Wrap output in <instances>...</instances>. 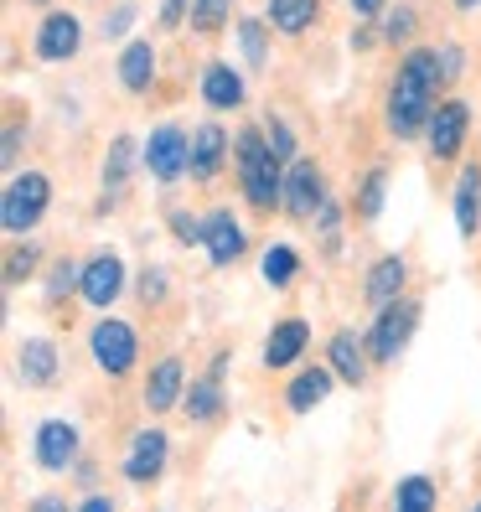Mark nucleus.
I'll list each match as a JSON object with an SVG mask.
<instances>
[{
	"instance_id": "1",
	"label": "nucleus",
	"mask_w": 481,
	"mask_h": 512,
	"mask_svg": "<svg viewBox=\"0 0 481 512\" xmlns=\"http://www.w3.org/2000/svg\"><path fill=\"white\" fill-rule=\"evenodd\" d=\"M435 83H440V52H409L399 78H394V94H388V130L399 140H409L430 125Z\"/></svg>"
},
{
	"instance_id": "2",
	"label": "nucleus",
	"mask_w": 481,
	"mask_h": 512,
	"mask_svg": "<svg viewBox=\"0 0 481 512\" xmlns=\"http://www.w3.org/2000/svg\"><path fill=\"white\" fill-rule=\"evenodd\" d=\"M238 176H244V197L259 213L285 202V176H280V156L269 145V135H254V130L238 135Z\"/></svg>"
},
{
	"instance_id": "3",
	"label": "nucleus",
	"mask_w": 481,
	"mask_h": 512,
	"mask_svg": "<svg viewBox=\"0 0 481 512\" xmlns=\"http://www.w3.org/2000/svg\"><path fill=\"white\" fill-rule=\"evenodd\" d=\"M47 202H52V182H47L42 171L11 176V187H6V207H0V223H6V233H26V228H37V223H42Z\"/></svg>"
},
{
	"instance_id": "4",
	"label": "nucleus",
	"mask_w": 481,
	"mask_h": 512,
	"mask_svg": "<svg viewBox=\"0 0 481 512\" xmlns=\"http://www.w3.org/2000/svg\"><path fill=\"white\" fill-rule=\"evenodd\" d=\"M94 363L109 373V378H125L130 368H135V331H130V321H114V316H104L99 326H94Z\"/></svg>"
},
{
	"instance_id": "5",
	"label": "nucleus",
	"mask_w": 481,
	"mask_h": 512,
	"mask_svg": "<svg viewBox=\"0 0 481 512\" xmlns=\"http://www.w3.org/2000/svg\"><path fill=\"white\" fill-rule=\"evenodd\" d=\"M145 171L156 176V182H176L182 171H192V145L176 125H161L145 145Z\"/></svg>"
},
{
	"instance_id": "6",
	"label": "nucleus",
	"mask_w": 481,
	"mask_h": 512,
	"mask_svg": "<svg viewBox=\"0 0 481 512\" xmlns=\"http://www.w3.org/2000/svg\"><path fill=\"white\" fill-rule=\"evenodd\" d=\"M414 326H419V306H409V300L383 306V316H378V326H373V357H378V363H394V357L409 347Z\"/></svg>"
},
{
	"instance_id": "7",
	"label": "nucleus",
	"mask_w": 481,
	"mask_h": 512,
	"mask_svg": "<svg viewBox=\"0 0 481 512\" xmlns=\"http://www.w3.org/2000/svg\"><path fill=\"white\" fill-rule=\"evenodd\" d=\"M32 450H37L42 471H68L73 456H78V430L68 425V419H47V425L37 430V440H32Z\"/></svg>"
},
{
	"instance_id": "8",
	"label": "nucleus",
	"mask_w": 481,
	"mask_h": 512,
	"mask_svg": "<svg viewBox=\"0 0 481 512\" xmlns=\"http://www.w3.org/2000/svg\"><path fill=\"white\" fill-rule=\"evenodd\" d=\"M119 290H125V264H119L114 254H99V259L83 264L78 295L88 300V306H109V300H119Z\"/></svg>"
},
{
	"instance_id": "9",
	"label": "nucleus",
	"mask_w": 481,
	"mask_h": 512,
	"mask_svg": "<svg viewBox=\"0 0 481 512\" xmlns=\"http://www.w3.org/2000/svg\"><path fill=\"white\" fill-rule=\"evenodd\" d=\"M466 125H471V109H466L461 99H450V104H440V109L430 114V150H435V161L456 156L461 140H466Z\"/></svg>"
},
{
	"instance_id": "10",
	"label": "nucleus",
	"mask_w": 481,
	"mask_h": 512,
	"mask_svg": "<svg viewBox=\"0 0 481 512\" xmlns=\"http://www.w3.org/2000/svg\"><path fill=\"white\" fill-rule=\"evenodd\" d=\"M285 207H290L295 218H311V213H321V207H326L321 171H316L311 161H295V166L285 171Z\"/></svg>"
},
{
	"instance_id": "11",
	"label": "nucleus",
	"mask_w": 481,
	"mask_h": 512,
	"mask_svg": "<svg viewBox=\"0 0 481 512\" xmlns=\"http://www.w3.org/2000/svg\"><path fill=\"white\" fill-rule=\"evenodd\" d=\"M166 450H171V440L161 435V430H140L135 440H130V456H125V476L130 481H156L161 471H166Z\"/></svg>"
},
{
	"instance_id": "12",
	"label": "nucleus",
	"mask_w": 481,
	"mask_h": 512,
	"mask_svg": "<svg viewBox=\"0 0 481 512\" xmlns=\"http://www.w3.org/2000/svg\"><path fill=\"white\" fill-rule=\"evenodd\" d=\"M78 37H83L78 16L57 11V16H47V21H42V32H37V57H47V63H63V57H73V52H78Z\"/></svg>"
},
{
	"instance_id": "13",
	"label": "nucleus",
	"mask_w": 481,
	"mask_h": 512,
	"mask_svg": "<svg viewBox=\"0 0 481 512\" xmlns=\"http://www.w3.org/2000/svg\"><path fill=\"white\" fill-rule=\"evenodd\" d=\"M306 342H311V326L306 321H280L275 331H269V342H264V368H290L300 352H306Z\"/></svg>"
},
{
	"instance_id": "14",
	"label": "nucleus",
	"mask_w": 481,
	"mask_h": 512,
	"mask_svg": "<svg viewBox=\"0 0 481 512\" xmlns=\"http://www.w3.org/2000/svg\"><path fill=\"white\" fill-rule=\"evenodd\" d=\"M202 244H207V259L213 264H233L244 254V228L233 223V213H213L202 223Z\"/></svg>"
},
{
	"instance_id": "15",
	"label": "nucleus",
	"mask_w": 481,
	"mask_h": 512,
	"mask_svg": "<svg viewBox=\"0 0 481 512\" xmlns=\"http://www.w3.org/2000/svg\"><path fill=\"white\" fill-rule=\"evenodd\" d=\"M182 383H187V373H182V357H161L156 373H150V383H145V404L156 409V414L176 409V399H182Z\"/></svg>"
},
{
	"instance_id": "16",
	"label": "nucleus",
	"mask_w": 481,
	"mask_h": 512,
	"mask_svg": "<svg viewBox=\"0 0 481 512\" xmlns=\"http://www.w3.org/2000/svg\"><path fill=\"white\" fill-rule=\"evenodd\" d=\"M223 150H228L223 125H202V130L192 135V176H197V182H207V176H218V166H223Z\"/></svg>"
},
{
	"instance_id": "17",
	"label": "nucleus",
	"mask_w": 481,
	"mask_h": 512,
	"mask_svg": "<svg viewBox=\"0 0 481 512\" xmlns=\"http://www.w3.org/2000/svg\"><path fill=\"white\" fill-rule=\"evenodd\" d=\"M202 99L213 109H238V104H244V78H238L228 63H213L202 73Z\"/></svg>"
},
{
	"instance_id": "18",
	"label": "nucleus",
	"mask_w": 481,
	"mask_h": 512,
	"mask_svg": "<svg viewBox=\"0 0 481 512\" xmlns=\"http://www.w3.org/2000/svg\"><path fill=\"white\" fill-rule=\"evenodd\" d=\"M399 290H404V259L388 254V259H378L368 269V300L383 311V306H394V300H399Z\"/></svg>"
},
{
	"instance_id": "19",
	"label": "nucleus",
	"mask_w": 481,
	"mask_h": 512,
	"mask_svg": "<svg viewBox=\"0 0 481 512\" xmlns=\"http://www.w3.org/2000/svg\"><path fill=\"white\" fill-rule=\"evenodd\" d=\"M21 378L32 383V388H47L57 378V347L47 337H32V342H21Z\"/></svg>"
},
{
	"instance_id": "20",
	"label": "nucleus",
	"mask_w": 481,
	"mask_h": 512,
	"mask_svg": "<svg viewBox=\"0 0 481 512\" xmlns=\"http://www.w3.org/2000/svg\"><path fill=\"white\" fill-rule=\"evenodd\" d=\"M187 414L192 419H213L218 409H223V357H218V368L213 373H207V378H197L192 388H187Z\"/></svg>"
},
{
	"instance_id": "21",
	"label": "nucleus",
	"mask_w": 481,
	"mask_h": 512,
	"mask_svg": "<svg viewBox=\"0 0 481 512\" xmlns=\"http://www.w3.org/2000/svg\"><path fill=\"white\" fill-rule=\"evenodd\" d=\"M119 78H125L130 94H145L150 78H156V52H150V42H130L125 57H119Z\"/></svg>"
},
{
	"instance_id": "22",
	"label": "nucleus",
	"mask_w": 481,
	"mask_h": 512,
	"mask_svg": "<svg viewBox=\"0 0 481 512\" xmlns=\"http://www.w3.org/2000/svg\"><path fill=\"white\" fill-rule=\"evenodd\" d=\"M316 0H269V21H275V32L295 37V32H306V26L316 21Z\"/></svg>"
},
{
	"instance_id": "23",
	"label": "nucleus",
	"mask_w": 481,
	"mask_h": 512,
	"mask_svg": "<svg viewBox=\"0 0 481 512\" xmlns=\"http://www.w3.org/2000/svg\"><path fill=\"white\" fill-rule=\"evenodd\" d=\"M326 394H332V373L311 368V373H300V378L290 383V409H295V414H311Z\"/></svg>"
},
{
	"instance_id": "24",
	"label": "nucleus",
	"mask_w": 481,
	"mask_h": 512,
	"mask_svg": "<svg viewBox=\"0 0 481 512\" xmlns=\"http://www.w3.org/2000/svg\"><path fill=\"white\" fill-rule=\"evenodd\" d=\"M476 223H481V171L471 166V171L461 176V187H456V228L471 238Z\"/></svg>"
},
{
	"instance_id": "25",
	"label": "nucleus",
	"mask_w": 481,
	"mask_h": 512,
	"mask_svg": "<svg viewBox=\"0 0 481 512\" xmlns=\"http://www.w3.org/2000/svg\"><path fill=\"white\" fill-rule=\"evenodd\" d=\"M363 342L352 337V331H342V337H332V368H337V378H347V383H363Z\"/></svg>"
},
{
	"instance_id": "26",
	"label": "nucleus",
	"mask_w": 481,
	"mask_h": 512,
	"mask_svg": "<svg viewBox=\"0 0 481 512\" xmlns=\"http://www.w3.org/2000/svg\"><path fill=\"white\" fill-rule=\"evenodd\" d=\"M394 512H435V481L430 476H404L394 492Z\"/></svg>"
},
{
	"instance_id": "27",
	"label": "nucleus",
	"mask_w": 481,
	"mask_h": 512,
	"mask_svg": "<svg viewBox=\"0 0 481 512\" xmlns=\"http://www.w3.org/2000/svg\"><path fill=\"white\" fill-rule=\"evenodd\" d=\"M130 166H135V140L119 135V140L109 145V161H104V187L119 192V187H125V176H130Z\"/></svg>"
},
{
	"instance_id": "28",
	"label": "nucleus",
	"mask_w": 481,
	"mask_h": 512,
	"mask_svg": "<svg viewBox=\"0 0 481 512\" xmlns=\"http://www.w3.org/2000/svg\"><path fill=\"white\" fill-rule=\"evenodd\" d=\"M295 269H300V264H295V249H290V244H269V249H264V280H269V285H290Z\"/></svg>"
},
{
	"instance_id": "29",
	"label": "nucleus",
	"mask_w": 481,
	"mask_h": 512,
	"mask_svg": "<svg viewBox=\"0 0 481 512\" xmlns=\"http://www.w3.org/2000/svg\"><path fill=\"white\" fill-rule=\"evenodd\" d=\"M228 6L233 0H192V26L197 32H218V26L228 21Z\"/></svg>"
},
{
	"instance_id": "30",
	"label": "nucleus",
	"mask_w": 481,
	"mask_h": 512,
	"mask_svg": "<svg viewBox=\"0 0 481 512\" xmlns=\"http://www.w3.org/2000/svg\"><path fill=\"white\" fill-rule=\"evenodd\" d=\"M238 42H244V57L254 68H264L269 57V42H264V21H238Z\"/></svg>"
},
{
	"instance_id": "31",
	"label": "nucleus",
	"mask_w": 481,
	"mask_h": 512,
	"mask_svg": "<svg viewBox=\"0 0 481 512\" xmlns=\"http://www.w3.org/2000/svg\"><path fill=\"white\" fill-rule=\"evenodd\" d=\"M383 192H388V176L373 171L368 187H363V202H357V213H363V218H378V213H383Z\"/></svg>"
},
{
	"instance_id": "32",
	"label": "nucleus",
	"mask_w": 481,
	"mask_h": 512,
	"mask_svg": "<svg viewBox=\"0 0 481 512\" xmlns=\"http://www.w3.org/2000/svg\"><path fill=\"white\" fill-rule=\"evenodd\" d=\"M409 32H414V11H388L383 37H388V42H409Z\"/></svg>"
},
{
	"instance_id": "33",
	"label": "nucleus",
	"mask_w": 481,
	"mask_h": 512,
	"mask_svg": "<svg viewBox=\"0 0 481 512\" xmlns=\"http://www.w3.org/2000/svg\"><path fill=\"white\" fill-rule=\"evenodd\" d=\"M269 145H275V156H280V161H290V156H295V135L280 125V119H269Z\"/></svg>"
},
{
	"instance_id": "34",
	"label": "nucleus",
	"mask_w": 481,
	"mask_h": 512,
	"mask_svg": "<svg viewBox=\"0 0 481 512\" xmlns=\"http://www.w3.org/2000/svg\"><path fill=\"white\" fill-rule=\"evenodd\" d=\"M78 280H83V269H73V264H57V269H52V285H47V290H52V295H68V290H73Z\"/></svg>"
},
{
	"instance_id": "35",
	"label": "nucleus",
	"mask_w": 481,
	"mask_h": 512,
	"mask_svg": "<svg viewBox=\"0 0 481 512\" xmlns=\"http://www.w3.org/2000/svg\"><path fill=\"white\" fill-rule=\"evenodd\" d=\"M130 26H135V6H119V11L104 21V37H125Z\"/></svg>"
},
{
	"instance_id": "36",
	"label": "nucleus",
	"mask_w": 481,
	"mask_h": 512,
	"mask_svg": "<svg viewBox=\"0 0 481 512\" xmlns=\"http://www.w3.org/2000/svg\"><path fill=\"white\" fill-rule=\"evenodd\" d=\"M32 264H37V249H21V254H11V269H6V280L16 285L21 275H32Z\"/></svg>"
},
{
	"instance_id": "37",
	"label": "nucleus",
	"mask_w": 481,
	"mask_h": 512,
	"mask_svg": "<svg viewBox=\"0 0 481 512\" xmlns=\"http://www.w3.org/2000/svg\"><path fill=\"white\" fill-rule=\"evenodd\" d=\"M145 300H166V269H145Z\"/></svg>"
},
{
	"instance_id": "38",
	"label": "nucleus",
	"mask_w": 481,
	"mask_h": 512,
	"mask_svg": "<svg viewBox=\"0 0 481 512\" xmlns=\"http://www.w3.org/2000/svg\"><path fill=\"white\" fill-rule=\"evenodd\" d=\"M171 228L182 233V238H192V244H202V223H192L187 213H176V218H171Z\"/></svg>"
},
{
	"instance_id": "39",
	"label": "nucleus",
	"mask_w": 481,
	"mask_h": 512,
	"mask_svg": "<svg viewBox=\"0 0 481 512\" xmlns=\"http://www.w3.org/2000/svg\"><path fill=\"white\" fill-rule=\"evenodd\" d=\"M456 73H461V52L445 47V52H440V78H456Z\"/></svg>"
},
{
	"instance_id": "40",
	"label": "nucleus",
	"mask_w": 481,
	"mask_h": 512,
	"mask_svg": "<svg viewBox=\"0 0 481 512\" xmlns=\"http://www.w3.org/2000/svg\"><path fill=\"white\" fill-rule=\"evenodd\" d=\"M182 16H187V0H166V6H161V21H166V26H176Z\"/></svg>"
},
{
	"instance_id": "41",
	"label": "nucleus",
	"mask_w": 481,
	"mask_h": 512,
	"mask_svg": "<svg viewBox=\"0 0 481 512\" xmlns=\"http://www.w3.org/2000/svg\"><path fill=\"white\" fill-rule=\"evenodd\" d=\"M32 512H68V502L47 492V497H37V502H32Z\"/></svg>"
},
{
	"instance_id": "42",
	"label": "nucleus",
	"mask_w": 481,
	"mask_h": 512,
	"mask_svg": "<svg viewBox=\"0 0 481 512\" xmlns=\"http://www.w3.org/2000/svg\"><path fill=\"white\" fill-rule=\"evenodd\" d=\"M347 6H352L357 16H378V11H383V0H347Z\"/></svg>"
},
{
	"instance_id": "43",
	"label": "nucleus",
	"mask_w": 481,
	"mask_h": 512,
	"mask_svg": "<svg viewBox=\"0 0 481 512\" xmlns=\"http://www.w3.org/2000/svg\"><path fill=\"white\" fill-rule=\"evenodd\" d=\"M78 512H114V502H109V497H88Z\"/></svg>"
},
{
	"instance_id": "44",
	"label": "nucleus",
	"mask_w": 481,
	"mask_h": 512,
	"mask_svg": "<svg viewBox=\"0 0 481 512\" xmlns=\"http://www.w3.org/2000/svg\"><path fill=\"white\" fill-rule=\"evenodd\" d=\"M456 6H461V11H471V6H476V0H456Z\"/></svg>"
},
{
	"instance_id": "45",
	"label": "nucleus",
	"mask_w": 481,
	"mask_h": 512,
	"mask_svg": "<svg viewBox=\"0 0 481 512\" xmlns=\"http://www.w3.org/2000/svg\"><path fill=\"white\" fill-rule=\"evenodd\" d=\"M471 512H481V507H471Z\"/></svg>"
},
{
	"instance_id": "46",
	"label": "nucleus",
	"mask_w": 481,
	"mask_h": 512,
	"mask_svg": "<svg viewBox=\"0 0 481 512\" xmlns=\"http://www.w3.org/2000/svg\"><path fill=\"white\" fill-rule=\"evenodd\" d=\"M37 6H42V0H37Z\"/></svg>"
}]
</instances>
